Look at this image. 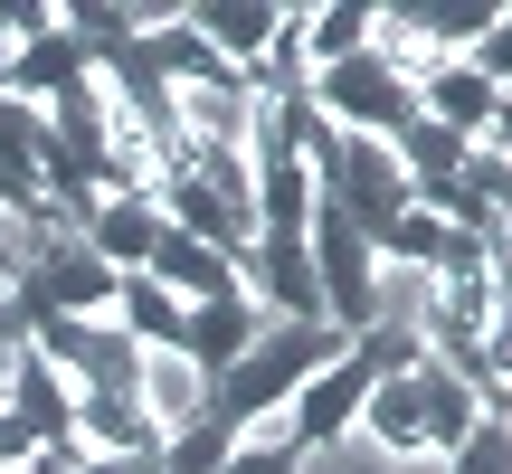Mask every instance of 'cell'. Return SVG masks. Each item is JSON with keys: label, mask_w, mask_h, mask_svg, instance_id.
Instances as JSON below:
<instances>
[{"label": "cell", "mask_w": 512, "mask_h": 474, "mask_svg": "<svg viewBox=\"0 0 512 474\" xmlns=\"http://www.w3.org/2000/svg\"><path fill=\"white\" fill-rule=\"evenodd\" d=\"M342 351H351V332H332V323H266L238 361L209 380V408H219L228 427H247V418H266V408H285L294 389H304L313 370H332Z\"/></svg>", "instance_id": "6da1fadb"}, {"label": "cell", "mask_w": 512, "mask_h": 474, "mask_svg": "<svg viewBox=\"0 0 512 474\" xmlns=\"http://www.w3.org/2000/svg\"><path fill=\"white\" fill-rule=\"evenodd\" d=\"M304 105L323 114L332 133H380V143H389V133L418 114V86H408V76H389L380 57L361 48V57H342V67L304 76Z\"/></svg>", "instance_id": "7a4b0ae2"}, {"label": "cell", "mask_w": 512, "mask_h": 474, "mask_svg": "<svg viewBox=\"0 0 512 474\" xmlns=\"http://www.w3.org/2000/svg\"><path fill=\"white\" fill-rule=\"evenodd\" d=\"M114 285H124V275H114L105 256L86 247V237H57V247L38 256L29 275H19L29 313H67V323H95V313H114Z\"/></svg>", "instance_id": "3957f363"}, {"label": "cell", "mask_w": 512, "mask_h": 474, "mask_svg": "<svg viewBox=\"0 0 512 474\" xmlns=\"http://www.w3.org/2000/svg\"><path fill=\"white\" fill-rule=\"evenodd\" d=\"M133 408H143L152 437H181L190 418H209V370L190 361V351H143V370H133Z\"/></svg>", "instance_id": "277c9868"}, {"label": "cell", "mask_w": 512, "mask_h": 474, "mask_svg": "<svg viewBox=\"0 0 512 474\" xmlns=\"http://www.w3.org/2000/svg\"><path fill=\"white\" fill-rule=\"evenodd\" d=\"M361 389H370V370L342 351L332 370H313V380L285 399V437H294V446H332V437H351V418H361Z\"/></svg>", "instance_id": "5b68a950"}, {"label": "cell", "mask_w": 512, "mask_h": 474, "mask_svg": "<svg viewBox=\"0 0 512 474\" xmlns=\"http://www.w3.org/2000/svg\"><path fill=\"white\" fill-rule=\"evenodd\" d=\"M143 275H152L162 294H181V304H219V294H247V285H238V256L200 247V237H181V228H162V237H152Z\"/></svg>", "instance_id": "8992f818"}, {"label": "cell", "mask_w": 512, "mask_h": 474, "mask_svg": "<svg viewBox=\"0 0 512 474\" xmlns=\"http://www.w3.org/2000/svg\"><path fill=\"white\" fill-rule=\"evenodd\" d=\"M0 418L19 427L29 446H67V418H76V389L57 380L38 351H19V370L0 380Z\"/></svg>", "instance_id": "52a82bcc"}, {"label": "cell", "mask_w": 512, "mask_h": 474, "mask_svg": "<svg viewBox=\"0 0 512 474\" xmlns=\"http://www.w3.org/2000/svg\"><path fill=\"white\" fill-rule=\"evenodd\" d=\"M418 114L475 143V133H494V124H503V86H484V76L465 67V57H446V67H437V76L418 86Z\"/></svg>", "instance_id": "ba28073f"}, {"label": "cell", "mask_w": 512, "mask_h": 474, "mask_svg": "<svg viewBox=\"0 0 512 474\" xmlns=\"http://www.w3.org/2000/svg\"><path fill=\"white\" fill-rule=\"evenodd\" d=\"M190 29H200V48H219L228 67L256 76V57L275 38V0H190Z\"/></svg>", "instance_id": "9c48e42d"}, {"label": "cell", "mask_w": 512, "mask_h": 474, "mask_svg": "<svg viewBox=\"0 0 512 474\" xmlns=\"http://www.w3.org/2000/svg\"><path fill=\"white\" fill-rule=\"evenodd\" d=\"M408 389H418V427H427V446H437V456H446V446H465V437L484 427L475 389H465L446 361H427V351H418V370H408Z\"/></svg>", "instance_id": "30bf717a"}, {"label": "cell", "mask_w": 512, "mask_h": 474, "mask_svg": "<svg viewBox=\"0 0 512 474\" xmlns=\"http://www.w3.org/2000/svg\"><path fill=\"white\" fill-rule=\"evenodd\" d=\"M256 332H266V313H256L247 294H219V304H190V323H181V351L209 370V380H219V370L238 361V351L256 342Z\"/></svg>", "instance_id": "8fae6325"}, {"label": "cell", "mask_w": 512, "mask_h": 474, "mask_svg": "<svg viewBox=\"0 0 512 474\" xmlns=\"http://www.w3.org/2000/svg\"><path fill=\"white\" fill-rule=\"evenodd\" d=\"M152 237H162V209H152V200H124V190H105V200H95V219H86V247L105 256L114 275H143Z\"/></svg>", "instance_id": "7c38bea8"}, {"label": "cell", "mask_w": 512, "mask_h": 474, "mask_svg": "<svg viewBox=\"0 0 512 474\" xmlns=\"http://www.w3.org/2000/svg\"><path fill=\"white\" fill-rule=\"evenodd\" d=\"M181 323H190V304L162 294L152 275H124V285H114V332H133L143 351H181Z\"/></svg>", "instance_id": "4fadbf2b"}, {"label": "cell", "mask_w": 512, "mask_h": 474, "mask_svg": "<svg viewBox=\"0 0 512 474\" xmlns=\"http://www.w3.org/2000/svg\"><path fill=\"white\" fill-rule=\"evenodd\" d=\"M370 48V10L361 0H304V67H342V57Z\"/></svg>", "instance_id": "5bb4252c"}, {"label": "cell", "mask_w": 512, "mask_h": 474, "mask_svg": "<svg viewBox=\"0 0 512 474\" xmlns=\"http://www.w3.org/2000/svg\"><path fill=\"white\" fill-rule=\"evenodd\" d=\"M228 446H238V427L209 408V418H190L181 437H162V446H152V474H219V465H228Z\"/></svg>", "instance_id": "9a60e30c"}, {"label": "cell", "mask_w": 512, "mask_h": 474, "mask_svg": "<svg viewBox=\"0 0 512 474\" xmlns=\"http://www.w3.org/2000/svg\"><path fill=\"white\" fill-rule=\"evenodd\" d=\"M370 247H380V266H437V247H446V219H437V209H418V200H408L399 219H389L380 237H370Z\"/></svg>", "instance_id": "2e32d148"}, {"label": "cell", "mask_w": 512, "mask_h": 474, "mask_svg": "<svg viewBox=\"0 0 512 474\" xmlns=\"http://www.w3.org/2000/svg\"><path fill=\"white\" fill-rule=\"evenodd\" d=\"M503 456H512L503 418H484V427H475V437H465V446H446V474H512Z\"/></svg>", "instance_id": "e0dca14e"}, {"label": "cell", "mask_w": 512, "mask_h": 474, "mask_svg": "<svg viewBox=\"0 0 512 474\" xmlns=\"http://www.w3.org/2000/svg\"><path fill=\"white\" fill-rule=\"evenodd\" d=\"M294 474H380L361 437H332V446H294Z\"/></svg>", "instance_id": "ac0fdd59"}, {"label": "cell", "mask_w": 512, "mask_h": 474, "mask_svg": "<svg viewBox=\"0 0 512 474\" xmlns=\"http://www.w3.org/2000/svg\"><path fill=\"white\" fill-rule=\"evenodd\" d=\"M0 474H76V446H29V456H10Z\"/></svg>", "instance_id": "d6986e66"}, {"label": "cell", "mask_w": 512, "mask_h": 474, "mask_svg": "<svg viewBox=\"0 0 512 474\" xmlns=\"http://www.w3.org/2000/svg\"><path fill=\"white\" fill-rule=\"evenodd\" d=\"M76 474H143V465H105V456H76Z\"/></svg>", "instance_id": "ffe728a7"}]
</instances>
